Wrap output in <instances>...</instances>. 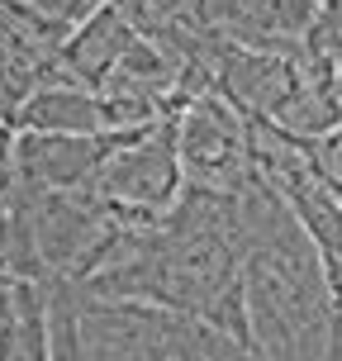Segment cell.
Listing matches in <instances>:
<instances>
[{"label": "cell", "instance_id": "3", "mask_svg": "<svg viewBox=\"0 0 342 361\" xmlns=\"http://www.w3.org/2000/svg\"><path fill=\"white\" fill-rule=\"evenodd\" d=\"M333 105H338V114H342V62H338V72H333Z\"/></svg>", "mask_w": 342, "mask_h": 361}, {"label": "cell", "instance_id": "2", "mask_svg": "<svg viewBox=\"0 0 342 361\" xmlns=\"http://www.w3.org/2000/svg\"><path fill=\"white\" fill-rule=\"evenodd\" d=\"M305 152H309V162H314V171H319V180L342 195V124L333 133H324L319 143H305Z\"/></svg>", "mask_w": 342, "mask_h": 361}, {"label": "cell", "instance_id": "1", "mask_svg": "<svg viewBox=\"0 0 342 361\" xmlns=\"http://www.w3.org/2000/svg\"><path fill=\"white\" fill-rule=\"evenodd\" d=\"M181 185V147L171 124H147L128 138V152H119L109 162L100 190L114 195L119 204H133V214L152 219L162 204H176Z\"/></svg>", "mask_w": 342, "mask_h": 361}]
</instances>
